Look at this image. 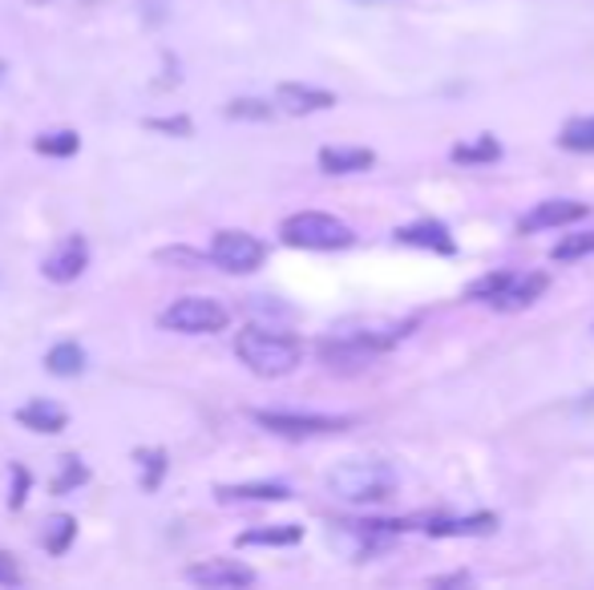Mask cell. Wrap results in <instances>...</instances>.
Returning <instances> with one entry per match:
<instances>
[{"label": "cell", "instance_id": "7", "mask_svg": "<svg viewBox=\"0 0 594 590\" xmlns=\"http://www.w3.org/2000/svg\"><path fill=\"white\" fill-rule=\"evenodd\" d=\"M255 425H264L267 433L276 437H328V433L348 429L352 421L348 416H319V413H271V409H259Z\"/></svg>", "mask_w": 594, "mask_h": 590}, {"label": "cell", "instance_id": "15", "mask_svg": "<svg viewBox=\"0 0 594 590\" xmlns=\"http://www.w3.org/2000/svg\"><path fill=\"white\" fill-rule=\"evenodd\" d=\"M396 243H409V247H429V251H441V256H453L457 251V243L453 235L436 219H421V223H412V227H400L396 231Z\"/></svg>", "mask_w": 594, "mask_h": 590}, {"label": "cell", "instance_id": "8", "mask_svg": "<svg viewBox=\"0 0 594 590\" xmlns=\"http://www.w3.org/2000/svg\"><path fill=\"white\" fill-rule=\"evenodd\" d=\"M85 268H90V243H85V235H66V239L45 256V263H40V271H45L49 283H73L85 275Z\"/></svg>", "mask_w": 594, "mask_h": 590}, {"label": "cell", "instance_id": "13", "mask_svg": "<svg viewBox=\"0 0 594 590\" xmlns=\"http://www.w3.org/2000/svg\"><path fill=\"white\" fill-rule=\"evenodd\" d=\"M550 287V280L541 275V271H534V275H517L514 271V280L505 283V292L489 304V308H498V311H517V308H529L534 299H538L541 292Z\"/></svg>", "mask_w": 594, "mask_h": 590}, {"label": "cell", "instance_id": "2", "mask_svg": "<svg viewBox=\"0 0 594 590\" xmlns=\"http://www.w3.org/2000/svg\"><path fill=\"white\" fill-rule=\"evenodd\" d=\"M396 473L388 461H340L336 470L328 473V489L343 502H381V497L393 494Z\"/></svg>", "mask_w": 594, "mask_h": 590}, {"label": "cell", "instance_id": "10", "mask_svg": "<svg viewBox=\"0 0 594 590\" xmlns=\"http://www.w3.org/2000/svg\"><path fill=\"white\" fill-rule=\"evenodd\" d=\"M586 219V202H574V199H550V202H538L529 215H522L517 231L526 235V231H550V227H570V223H579Z\"/></svg>", "mask_w": 594, "mask_h": 590}, {"label": "cell", "instance_id": "24", "mask_svg": "<svg viewBox=\"0 0 594 590\" xmlns=\"http://www.w3.org/2000/svg\"><path fill=\"white\" fill-rule=\"evenodd\" d=\"M90 482V470H85V461L81 457H61V473L54 477V494L61 497V494H73L78 485H85Z\"/></svg>", "mask_w": 594, "mask_h": 590}, {"label": "cell", "instance_id": "34", "mask_svg": "<svg viewBox=\"0 0 594 590\" xmlns=\"http://www.w3.org/2000/svg\"><path fill=\"white\" fill-rule=\"evenodd\" d=\"M0 81H4V61H0Z\"/></svg>", "mask_w": 594, "mask_h": 590}, {"label": "cell", "instance_id": "25", "mask_svg": "<svg viewBox=\"0 0 594 590\" xmlns=\"http://www.w3.org/2000/svg\"><path fill=\"white\" fill-rule=\"evenodd\" d=\"M558 142L567 150H574V154H594V118H574Z\"/></svg>", "mask_w": 594, "mask_h": 590}, {"label": "cell", "instance_id": "26", "mask_svg": "<svg viewBox=\"0 0 594 590\" xmlns=\"http://www.w3.org/2000/svg\"><path fill=\"white\" fill-rule=\"evenodd\" d=\"M226 118H235V121H271V118H276V109L267 106V102H259V97H238V102H231V106H226Z\"/></svg>", "mask_w": 594, "mask_h": 590}, {"label": "cell", "instance_id": "3", "mask_svg": "<svg viewBox=\"0 0 594 590\" xmlns=\"http://www.w3.org/2000/svg\"><path fill=\"white\" fill-rule=\"evenodd\" d=\"M288 247H304V251H340V247H352V227L340 223L336 215H324V211H300V215H288L283 227H279Z\"/></svg>", "mask_w": 594, "mask_h": 590}, {"label": "cell", "instance_id": "16", "mask_svg": "<svg viewBox=\"0 0 594 590\" xmlns=\"http://www.w3.org/2000/svg\"><path fill=\"white\" fill-rule=\"evenodd\" d=\"M219 502H288L291 489L279 482H243V485H214Z\"/></svg>", "mask_w": 594, "mask_h": 590}, {"label": "cell", "instance_id": "22", "mask_svg": "<svg viewBox=\"0 0 594 590\" xmlns=\"http://www.w3.org/2000/svg\"><path fill=\"white\" fill-rule=\"evenodd\" d=\"M450 158H453V162H462V166H477V162H498V158H502V146H498V142H493L489 134H481L477 142L453 146Z\"/></svg>", "mask_w": 594, "mask_h": 590}, {"label": "cell", "instance_id": "17", "mask_svg": "<svg viewBox=\"0 0 594 590\" xmlns=\"http://www.w3.org/2000/svg\"><path fill=\"white\" fill-rule=\"evenodd\" d=\"M493 526H498V518L477 514V518H436V522H424L421 530L433 538H469V534H489Z\"/></svg>", "mask_w": 594, "mask_h": 590}, {"label": "cell", "instance_id": "14", "mask_svg": "<svg viewBox=\"0 0 594 590\" xmlns=\"http://www.w3.org/2000/svg\"><path fill=\"white\" fill-rule=\"evenodd\" d=\"M376 154L364 146H324L319 150V170L324 175H360V170H369Z\"/></svg>", "mask_w": 594, "mask_h": 590}, {"label": "cell", "instance_id": "19", "mask_svg": "<svg viewBox=\"0 0 594 590\" xmlns=\"http://www.w3.org/2000/svg\"><path fill=\"white\" fill-rule=\"evenodd\" d=\"M45 373L49 376H81L85 373V349L73 344V340L49 349V356H45Z\"/></svg>", "mask_w": 594, "mask_h": 590}, {"label": "cell", "instance_id": "12", "mask_svg": "<svg viewBox=\"0 0 594 590\" xmlns=\"http://www.w3.org/2000/svg\"><path fill=\"white\" fill-rule=\"evenodd\" d=\"M16 425H25V429L40 433V437H54V433H66L69 413L54 401H28L16 409Z\"/></svg>", "mask_w": 594, "mask_h": 590}, {"label": "cell", "instance_id": "32", "mask_svg": "<svg viewBox=\"0 0 594 590\" xmlns=\"http://www.w3.org/2000/svg\"><path fill=\"white\" fill-rule=\"evenodd\" d=\"M25 582V570L9 551H0V587H21Z\"/></svg>", "mask_w": 594, "mask_h": 590}, {"label": "cell", "instance_id": "23", "mask_svg": "<svg viewBox=\"0 0 594 590\" xmlns=\"http://www.w3.org/2000/svg\"><path fill=\"white\" fill-rule=\"evenodd\" d=\"M33 146H37V154H45V158H73L81 150V138L78 130H57V134H40Z\"/></svg>", "mask_w": 594, "mask_h": 590}, {"label": "cell", "instance_id": "27", "mask_svg": "<svg viewBox=\"0 0 594 590\" xmlns=\"http://www.w3.org/2000/svg\"><path fill=\"white\" fill-rule=\"evenodd\" d=\"M582 256H594V231L591 235H567V239L550 251L555 263H570V259H582Z\"/></svg>", "mask_w": 594, "mask_h": 590}, {"label": "cell", "instance_id": "21", "mask_svg": "<svg viewBox=\"0 0 594 590\" xmlns=\"http://www.w3.org/2000/svg\"><path fill=\"white\" fill-rule=\"evenodd\" d=\"M138 470H142V477H138V485H142L145 494H154L162 485V477H166V449H138Z\"/></svg>", "mask_w": 594, "mask_h": 590}, {"label": "cell", "instance_id": "9", "mask_svg": "<svg viewBox=\"0 0 594 590\" xmlns=\"http://www.w3.org/2000/svg\"><path fill=\"white\" fill-rule=\"evenodd\" d=\"M186 582H195V587H252L255 570L231 563V558H207V563L186 566Z\"/></svg>", "mask_w": 594, "mask_h": 590}, {"label": "cell", "instance_id": "31", "mask_svg": "<svg viewBox=\"0 0 594 590\" xmlns=\"http://www.w3.org/2000/svg\"><path fill=\"white\" fill-rule=\"evenodd\" d=\"M159 263H186V268H202V263H211V256H198V251H190V247H162Z\"/></svg>", "mask_w": 594, "mask_h": 590}, {"label": "cell", "instance_id": "29", "mask_svg": "<svg viewBox=\"0 0 594 590\" xmlns=\"http://www.w3.org/2000/svg\"><path fill=\"white\" fill-rule=\"evenodd\" d=\"M145 130H159V134H174V138H190L195 134V121L178 114V118H145Z\"/></svg>", "mask_w": 594, "mask_h": 590}, {"label": "cell", "instance_id": "5", "mask_svg": "<svg viewBox=\"0 0 594 590\" xmlns=\"http://www.w3.org/2000/svg\"><path fill=\"white\" fill-rule=\"evenodd\" d=\"M267 247L247 231H219L211 239V263L214 268L231 271V275H252L264 268Z\"/></svg>", "mask_w": 594, "mask_h": 590}, {"label": "cell", "instance_id": "28", "mask_svg": "<svg viewBox=\"0 0 594 590\" xmlns=\"http://www.w3.org/2000/svg\"><path fill=\"white\" fill-rule=\"evenodd\" d=\"M510 280H514V271H493V275H481V280L469 287V295H474V299H486V304H493V299L505 292V283H510Z\"/></svg>", "mask_w": 594, "mask_h": 590}, {"label": "cell", "instance_id": "1", "mask_svg": "<svg viewBox=\"0 0 594 590\" xmlns=\"http://www.w3.org/2000/svg\"><path fill=\"white\" fill-rule=\"evenodd\" d=\"M235 356L255 376H267V380H276V376H288L300 368L304 361V344L288 332H271V328H243L235 335Z\"/></svg>", "mask_w": 594, "mask_h": 590}, {"label": "cell", "instance_id": "33", "mask_svg": "<svg viewBox=\"0 0 594 590\" xmlns=\"http://www.w3.org/2000/svg\"><path fill=\"white\" fill-rule=\"evenodd\" d=\"M28 4H49V0H28Z\"/></svg>", "mask_w": 594, "mask_h": 590}, {"label": "cell", "instance_id": "11", "mask_svg": "<svg viewBox=\"0 0 594 590\" xmlns=\"http://www.w3.org/2000/svg\"><path fill=\"white\" fill-rule=\"evenodd\" d=\"M276 102L283 106V114H316V109L336 106V94L316 90V85H304V81H283L276 90Z\"/></svg>", "mask_w": 594, "mask_h": 590}, {"label": "cell", "instance_id": "30", "mask_svg": "<svg viewBox=\"0 0 594 590\" xmlns=\"http://www.w3.org/2000/svg\"><path fill=\"white\" fill-rule=\"evenodd\" d=\"M9 477H13V485H9V510H21L28 497V485H33V473H28L25 465H13Z\"/></svg>", "mask_w": 594, "mask_h": 590}, {"label": "cell", "instance_id": "4", "mask_svg": "<svg viewBox=\"0 0 594 590\" xmlns=\"http://www.w3.org/2000/svg\"><path fill=\"white\" fill-rule=\"evenodd\" d=\"M226 323H231V311L219 299H207V295H183L162 311V328H171V332L211 335L223 332Z\"/></svg>", "mask_w": 594, "mask_h": 590}, {"label": "cell", "instance_id": "20", "mask_svg": "<svg viewBox=\"0 0 594 590\" xmlns=\"http://www.w3.org/2000/svg\"><path fill=\"white\" fill-rule=\"evenodd\" d=\"M73 538H78V518H69V514H57L45 522V534H40V546L54 554H66L73 546Z\"/></svg>", "mask_w": 594, "mask_h": 590}, {"label": "cell", "instance_id": "6", "mask_svg": "<svg viewBox=\"0 0 594 590\" xmlns=\"http://www.w3.org/2000/svg\"><path fill=\"white\" fill-rule=\"evenodd\" d=\"M396 335L400 332H388V335H372V332H348V335H331L319 344V361L328 364V368H360V364H369L376 352H384L388 344H396Z\"/></svg>", "mask_w": 594, "mask_h": 590}, {"label": "cell", "instance_id": "18", "mask_svg": "<svg viewBox=\"0 0 594 590\" xmlns=\"http://www.w3.org/2000/svg\"><path fill=\"white\" fill-rule=\"evenodd\" d=\"M304 538V526H264V530H243L235 538L238 546H295Z\"/></svg>", "mask_w": 594, "mask_h": 590}]
</instances>
